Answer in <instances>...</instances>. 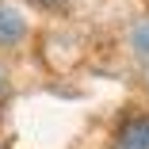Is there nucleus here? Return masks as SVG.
I'll use <instances>...</instances> for the list:
<instances>
[{
  "label": "nucleus",
  "mask_w": 149,
  "mask_h": 149,
  "mask_svg": "<svg viewBox=\"0 0 149 149\" xmlns=\"http://www.w3.org/2000/svg\"><path fill=\"white\" fill-rule=\"evenodd\" d=\"M115 149H149V115H130L115 134Z\"/></svg>",
  "instance_id": "obj_1"
},
{
  "label": "nucleus",
  "mask_w": 149,
  "mask_h": 149,
  "mask_svg": "<svg viewBox=\"0 0 149 149\" xmlns=\"http://www.w3.org/2000/svg\"><path fill=\"white\" fill-rule=\"evenodd\" d=\"M23 38H27V19H23V12L0 0V46H15V42H23Z\"/></svg>",
  "instance_id": "obj_2"
},
{
  "label": "nucleus",
  "mask_w": 149,
  "mask_h": 149,
  "mask_svg": "<svg viewBox=\"0 0 149 149\" xmlns=\"http://www.w3.org/2000/svg\"><path fill=\"white\" fill-rule=\"evenodd\" d=\"M134 50H141V54H149V23H141L138 31H134Z\"/></svg>",
  "instance_id": "obj_3"
},
{
  "label": "nucleus",
  "mask_w": 149,
  "mask_h": 149,
  "mask_svg": "<svg viewBox=\"0 0 149 149\" xmlns=\"http://www.w3.org/2000/svg\"><path fill=\"white\" fill-rule=\"evenodd\" d=\"M35 4H38V8H61L65 0H35Z\"/></svg>",
  "instance_id": "obj_4"
},
{
  "label": "nucleus",
  "mask_w": 149,
  "mask_h": 149,
  "mask_svg": "<svg viewBox=\"0 0 149 149\" xmlns=\"http://www.w3.org/2000/svg\"><path fill=\"white\" fill-rule=\"evenodd\" d=\"M0 88H4V69H0Z\"/></svg>",
  "instance_id": "obj_5"
}]
</instances>
